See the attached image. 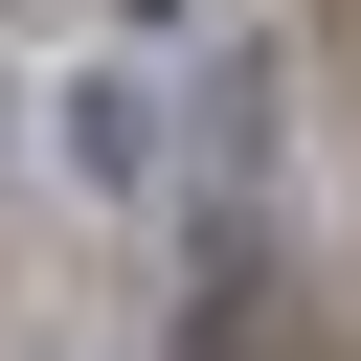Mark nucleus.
Segmentation results:
<instances>
[{
  "label": "nucleus",
  "mask_w": 361,
  "mask_h": 361,
  "mask_svg": "<svg viewBox=\"0 0 361 361\" xmlns=\"http://www.w3.org/2000/svg\"><path fill=\"white\" fill-rule=\"evenodd\" d=\"M45 135H68V180H113V203L158 180V90H135V68H45Z\"/></svg>",
  "instance_id": "obj_1"
}]
</instances>
